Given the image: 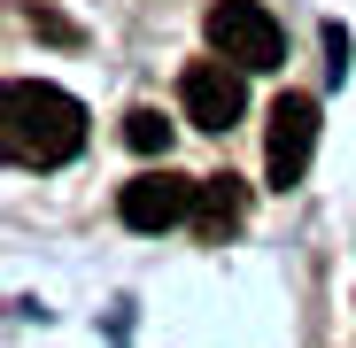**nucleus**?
<instances>
[{"label": "nucleus", "mask_w": 356, "mask_h": 348, "mask_svg": "<svg viewBox=\"0 0 356 348\" xmlns=\"http://www.w3.org/2000/svg\"><path fill=\"white\" fill-rule=\"evenodd\" d=\"M0 140H8V163L24 170H54L86 147V108L63 93V85H39V78H16L0 93Z\"/></svg>", "instance_id": "f257e3e1"}, {"label": "nucleus", "mask_w": 356, "mask_h": 348, "mask_svg": "<svg viewBox=\"0 0 356 348\" xmlns=\"http://www.w3.org/2000/svg\"><path fill=\"white\" fill-rule=\"evenodd\" d=\"M202 31H209V54L241 63L248 78L256 70H279V54H286V31L271 24L264 0H217V8L202 16Z\"/></svg>", "instance_id": "f03ea898"}, {"label": "nucleus", "mask_w": 356, "mask_h": 348, "mask_svg": "<svg viewBox=\"0 0 356 348\" xmlns=\"http://www.w3.org/2000/svg\"><path fill=\"white\" fill-rule=\"evenodd\" d=\"M178 101H186V124L232 132V124L248 116V70L225 63V54H209V63H194L186 78H178Z\"/></svg>", "instance_id": "7ed1b4c3"}, {"label": "nucleus", "mask_w": 356, "mask_h": 348, "mask_svg": "<svg viewBox=\"0 0 356 348\" xmlns=\"http://www.w3.org/2000/svg\"><path fill=\"white\" fill-rule=\"evenodd\" d=\"M310 147H318V101H310V93H279V101H271V132H264L271 186H302Z\"/></svg>", "instance_id": "20e7f679"}, {"label": "nucleus", "mask_w": 356, "mask_h": 348, "mask_svg": "<svg viewBox=\"0 0 356 348\" xmlns=\"http://www.w3.org/2000/svg\"><path fill=\"white\" fill-rule=\"evenodd\" d=\"M202 201V179H178V170H140V179H124V194H116V209H124L132 232H170L178 217H194Z\"/></svg>", "instance_id": "39448f33"}, {"label": "nucleus", "mask_w": 356, "mask_h": 348, "mask_svg": "<svg viewBox=\"0 0 356 348\" xmlns=\"http://www.w3.org/2000/svg\"><path fill=\"white\" fill-rule=\"evenodd\" d=\"M241 209H248V194H241V179H202V201H194V224L209 232V240H225L232 224H241Z\"/></svg>", "instance_id": "423d86ee"}, {"label": "nucleus", "mask_w": 356, "mask_h": 348, "mask_svg": "<svg viewBox=\"0 0 356 348\" xmlns=\"http://www.w3.org/2000/svg\"><path fill=\"white\" fill-rule=\"evenodd\" d=\"M124 147H140V155H170V124H163V108H132V116H124Z\"/></svg>", "instance_id": "0eeeda50"}]
</instances>
